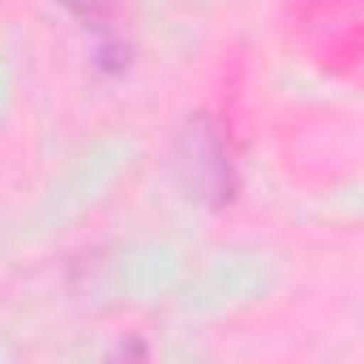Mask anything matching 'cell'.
<instances>
[{"label": "cell", "instance_id": "1", "mask_svg": "<svg viewBox=\"0 0 364 364\" xmlns=\"http://www.w3.org/2000/svg\"><path fill=\"white\" fill-rule=\"evenodd\" d=\"M60 5L69 9V14H77L82 22H95V26H107L129 0H60Z\"/></svg>", "mask_w": 364, "mask_h": 364}]
</instances>
